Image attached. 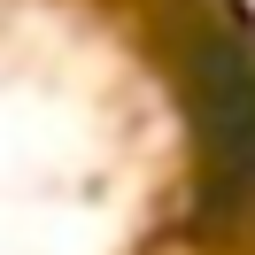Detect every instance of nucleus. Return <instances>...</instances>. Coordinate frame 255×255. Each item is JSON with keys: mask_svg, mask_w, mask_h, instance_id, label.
<instances>
[{"mask_svg": "<svg viewBox=\"0 0 255 255\" xmlns=\"http://www.w3.org/2000/svg\"><path fill=\"white\" fill-rule=\"evenodd\" d=\"M162 47L201 139V232L255 224V47L232 0H155Z\"/></svg>", "mask_w": 255, "mask_h": 255, "instance_id": "obj_1", "label": "nucleus"}]
</instances>
